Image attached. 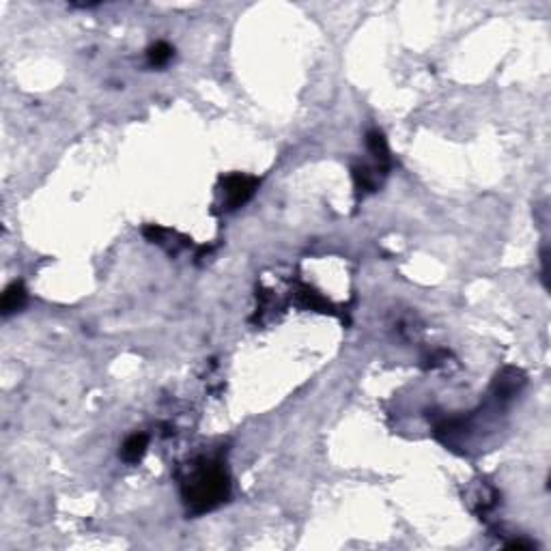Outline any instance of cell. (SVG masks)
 <instances>
[{"label":"cell","mask_w":551,"mask_h":551,"mask_svg":"<svg viewBox=\"0 0 551 551\" xmlns=\"http://www.w3.org/2000/svg\"><path fill=\"white\" fill-rule=\"evenodd\" d=\"M366 144H369L371 153L375 155V159L379 164V170L386 172L390 168V149H388V142H386L384 134L377 131V129L369 131L366 134Z\"/></svg>","instance_id":"277c9868"},{"label":"cell","mask_w":551,"mask_h":551,"mask_svg":"<svg viewBox=\"0 0 551 551\" xmlns=\"http://www.w3.org/2000/svg\"><path fill=\"white\" fill-rule=\"evenodd\" d=\"M353 179H355V188L359 192H375L377 183H379V174L375 170H371L369 166H355Z\"/></svg>","instance_id":"8992f818"},{"label":"cell","mask_w":551,"mask_h":551,"mask_svg":"<svg viewBox=\"0 0 551 551\" xmlns=\"http://www.w3.org/2000/svg\"><path fill=\"white\" fill-rule=\"evenodd\" d=\"M147 446H149V437L144 433H134L129 435L123 446H121V459L127 461V463H138L144 452H147Z\"/></svg>","instance_id":"5b68a950"},{"label":"cell","mask_w":551,"mask_h":551,"mask_svg":"<svg viewBox=\"0 0 551 551\" xmlns=\"http://www.w3.org/2000/svg\"><path fill=\"white\" fill-rule=\"evenodd\" d=\"M257 188H259L257 177L242 174V172L222 177V192H224L229 209H239L242 205H246L254 197Z\"/></svg>","instance_id":"7a4b0ae2"},{"label":"cell","mask_w":551,"mask_h":551,"mask_svg":"<svg viewBox=\"0 0 551 551\" xmlns=\"http://www.w3.org/2000/svg\"><path fill=\"white\" fill-rule=\"evenodd\" d=\"M523 384V377H521V373L519 371H515V369H506L500 377H497V382H495V390H497V394L500 397H510V394H515L517 390H519V386Z\"/></svg>","instance_id":"52a82bcc"},{"label":"cell","mask_w":551,"mask_h":551,"mask_svg":"<svg viewBox=\"0 0 551 551\" xmlns=\"http://www.w3.org/2000/svg\"><path fill=\"white\" fill-rule=\"evenodd\" d=\"M26 304V289L22 282H11L5 293H3V302H0V308H3V314L9 317L14 312H18L22 306Z\"/></svg>","instance_id":"3957f363"},{"label":"cell","mask_w":551,"mask_h":551,"mask_svg":"<svg viewBox=\"0 0 551 551\" xmlns=\"http://www.w3.org/2000/svg\"><path fill=\"white\" fill-rule=\"evenodd\" d=\"M174 56V50L172 46H168L166 41H157L149 48L147 52V59H149V65L151 67H164L170 63V59Z\"/></svg>","instance_id":"ba28073f"},{"label":"cell","mask_w":551,"mask_h":551,"mask_svg":"<svg viewBox=\"0 0 551 551\" xmlns=\"http://www.w3.org/2000/svg\"><path fill=\"white\" fill-rule=\"evenodd\" d=\"M229 491V474L220 463L214 461H203L201 465H194L181 487L183 500L197 515L218 508L222 502H227Z\"/></svg>","instance_id":"6da1fadb"}]
</instances>
